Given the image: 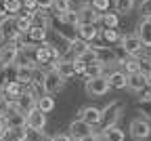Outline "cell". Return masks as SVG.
Listing matches in <instances>:
<instances>
[{
	"label": "cell",
	"instance_id": "obj_1",
	"mask_svg": "<svg viewBox=\"0 0 151 141\" xmlns=\"http://www.w3.org/2000/svg\"><path fill=\"white\" fill-rule=\"evenodd\" d=\"M120 44H122V51H124L128 57H141L143 51H145V47H143V42L139 40L137 34H126V36H122Z\"/></svg>",
	"mask_w": 151,
	"mask_h": 141
},
{
	"label": "cell",
	"instance_id": "obj_2",
	"mask_svg": "<svg viewBox=\"0 0 151 141\" xmlns=\"http://www.w3.org/2000/svg\"><path fill=\"white\" fill-rule=\"evenodd\" d=\"M122 105L118 103V101H113V103H109L105 110H101V114H103V118H101V126L103 129H109V126H116L118 122H120V118H122Z\"/></svg>",
	"mask_w": 151,
	"mask_h": 141
},
{
	"label": "cell",
	"instance_id": "obj_3",
	"mask_svg": "<svg viewBox=\"0 0 151 141\" xmlns=\"http://www.w3.org/2000/svg\"><path fill=\"white\" fill-rule=\"evenodd\" d=\"M128 131H130V137L134 139V141H145L151 135V124H149L147 118H134L130 122Z\"/></svg>",
	"mask_w": 151,
	"mask_h": 141
},
{
	"label": "cell",
	"instance_id": "obj_4",
	"mask_svg": "<svg viewBox=\"0 0 151 141\" xmlns=\"http://www.w3.org/2000/svg\"><path fill=\"white\" fill-rule=\"evenodd\" d=\"M109 89H111V86H109L107 76H99V78L86 80V93H88L90 97H103V95H107Z\"/></svg>",
	"mask_w": 151,
	"mask_h": 141
},
{
	"label": "cell",
	"instance_id": "obj_5",
	"mask_svg": "<svg viewBox=\"0 0 151 141\" xmlns=\"http://www.w3.org/2000/svg\"><path fill=\"white\" fill-rule=\"evenodd\" d=\"M65 84V80L57 74L55 70H46V78H44V91L46 95H55V93H59Z\"/></svg>",
	"mask_w": 151,
	"mask_h": 141
},
{
	"label": "cell",
	"instance_id": "obj_6",
	"mask_svg": "<svg viewBox=\"0 0 151 141\" xmlns=\"http://www.w3.org/2000/svg\"><path fill=\"white\" fill-rule=\"evenodd\" d=\"M92 133H94V131H92V126H90V124H86L82 118L73 120V122L69 124V137H71L73 141L84 139V137H88V135H92Z\"/></svg>",
	"mask_w": 151,
	"mask_h": 141
},
{
	"label": "cell",
	"instance_id": "obj_7",
	"mask_svg": "<svg viewBox=\"0 0 151 141\" xmlns=\"http://www.w3.org/2000/svg\"><path fill=\"white\" fill-rule=\"evenodd\" d=\"M15 108L19 110V112H21V114H32L34 110H38V101H36V99L29 95V93H21V95H19L17 99H15Z\"/></svg>",
	"mask_w": 151,
	"mask_h": 141
},
{
	"label": "cell",
	"instance_id": "obj_8",
	"mask_svg": "<svg viewBox=\"0 0 151 141\" xmlns=\"http://www.w3.org/2000/svg\"><path fill=\"white\" fill-rule=\"evenodd\" d=\"M50 70H55L63 80H69L71 76H76V72H73V61H71V59H63V57L59 59V61L50 63Z\"/></svg>",
	"mask_w": 151,
	"mask_h": 141
},
{
	"label": "cell",
	"instance_id": "obj_9",
	"mask_svg": "<svg viewBox=\"0 0 151 141\" xmlns=\"http://www.w3.org/2000/svg\"><path fill=\"white\" fill-rule=\"evenodd\" d=\"M4 122H6V129H21V126H27V124H25V114H21V112L15 108V101H13V108L9 110V114L4 116Z\"/></svg>",
	"mask_w": 151,
	"mask_h": 141
},
{
	"label": "cell",
	"instance_id": "obj_10",
	"mask_svg": "<svg viewBox=\"0 0 151 141\" xmlns=\"http://www.w3.org/2000/svg\"><path fill=\"white\" fill-rule=\"evenodd\" d=\"M80 118L84 120L86 124H90V126H99V124H101L103 114H101V110H99V108H94V105H86V108H82V110H80Z\"/></svg>",
	"mask_w": 151,
	"mask_h": 141
},
{
	"label": "cell",
	"instance_id": "obj_11",
	"mask_svg": "<svg viewBox=\"0 0 151 141\" xmlns=\"http://www.w3.org/2000/svg\"><path fill=\"white\" fill-rule=\"evenodd\" d=\"M0 36H2V40H6V42L15 40V36H19L17 25H15V17H4L2 21H0Z\"/></svg>",
	"mask_w": 151,
	"mask_h": 141
},
{
	"label": "cell",
	"instance_id": "obj_12",
	"mask_svg": "<svg viewBox=\"0 0 151 141\" xmlns=\"http://www.w3.org/2000/svg\"><path fill=\"white\" fill-rule=\"evenodd\" d=\"M137 36H139V40L143 42L145 49H151V17L141 19V23L137 28Z\"/></svg>",
	"mask_w": 151,
	"mask_h": 141
},
{
	"label": "cell",
	"instance_id": "obj_13",
	"mask_svg": "<svg viewBox=\"0 0 151 141\" xmlns=\"http://www.w3.org/2000/svg\"><path fill=\"white\" fill-rule=\"evenodd\" d=\"M25 124H27V129H34V131H44V126H46V114H42L40 110H34L32 114L25 116Z\"/></svg>",
	"mask_w": 151,
	"mask_h": 141
},
{
	"label": "cell",
	"instance_id": "obj_14",
	"mask_svg": "<svg viewBox=\"0 0 151 141\" xmlns=\"http://www.w3.org/2000/svg\"><path fill=\"white\" fill-rule=\"evenodd\" d=\"M76 32H78V38L80 40H84V42H92L94 38H99L101 36V32L97 30V25H92V23H80L78 28H76Z\"/></svg>",
	"mask_w": 151,
	"mask_h": 141
},
{
	"label": "cell",
	"instance_id": "obj_15",
	"mask_svg": "<svg viewBox=\"0 0 151 141\" xmlns=\"http://www.w3.org/2000/svg\"><path fill=\"white\" fill-rule=\"evenodd\" d=\"M34 13H29V11H23V13H19L17 17H15V25H17V32L19 34H23V36H27V32L32 30V25H34Z\"/></svg>",
	"mask_w": 151,
	"mask_h": 141
},
{
	"label": "cell",
	"instance_id": "obj_16",
	"mask_svg": "<svg viewBox=\"0 0 151 141\" xmlns=\"http://www.w3.org/2000/svg\"><path fill=\"white\" fill-rule=\"evenodd\" d=\"M107 80H109V86L111 89H128V76L122 72V70H113L111 74H107Z\"/></svg>",
	"mask_w": 151,
	"mask_h": 141
},
{
	"label": "cell",
	"instance_id": "obj_17",
	"mask_svg": "<svg viewBox=\"0 0 151 141\" xmlns=\"http://www.w3.org/2000/svg\"><path fill=\"white\" fill-rule=\"evenodd\" d=\"M122 72L126 76H132V74H141L143 72V65H141V57H126L122 59Z\"/></svg>",
	"mask_w": 151,
	"mask_h": 141
},
{
	"label": "cell",
	"instance_id": "obj_18",
	"mask_svg": "<svg viewBox=\"0 0 151 141\" xmlns=\"http://www.w3.org/2000/svg\"><path fill=\"white\" fill-rule=\"evenodd\" d=\"M149 84V80H147V76L141 72V74H132V76H128V89L132 91V93H141L145 86Z\"/></svg>",
	"mask_w": 151,
	"mask_h": 141
},
{
	"label": "cell",
	"instance_id": "obj_19",
	"mask_svg": "<svg viewBox=\"0 0 151 141\" xmlns=\"http://www.w3.org/2000/svg\"><path fill=\"white\" fill-rule=\"evenodd\" d=\"M78 13H80V23H92V25H97V21H101V13H97L90 4L82 7Z\"/></svg>",
	"mask_w": 151,
	"mask_h": 141
},
{
	"label": "cell",
	"instance_id": "obj_20",
	"mask_svg": "<svg viewBox=\"0 0 151 141\" xmlns=\"http://www.w3.org/2000/svg\"><path fill=\"white\" fill-rule=\"evenodd\" d=\"M2 91H4V99H9V101H15V99L23 93V84L17 82V80H9V82L2 86Z\"/></svg>",
	"mask_w": 151,
	"mask_h": 141
},
{
	"label": "cell",
	"instance_id": "obj_21",
	"mask_svg": "<svg viewBox=\"0 0 151 141\" xmlns=\"http://www.w3.org/2000/svg\"><path fill=\"white\" fill-rule=\"evenodd\" d=\"M57 21L59 23H65V25H69V28H78L80 25V13L78 11H67L65 15H57Z\"/></svg>",
	"mask_w": 151,
	"mask_h": 141
},
{
	"label": "cell",
	"instance_id": "obj_22",
	"mask_svg": "<svg viewBox=\"0 0 151 141\" xmlns=\"http://www.w3.org/2000/svg\"><path fill=\"white\" fill-rule=\"evenodd\" d=\"M101 23H103V30H118V25H120V15L107 11V13L101 15Z\"/></svg>",
	"mask_w": 151,
	"mask_h": 141
},
{
	"label": "cell",
	"instance_id": "obj_23",
	"mask_svg": "<svg viewBox=\"0 0 151 141\" xmlns=\"http://www.w3.org/2000/svg\"><path fill=\"white\" fill-rule=\"evenodd\" d=\"M46 34H48V30L38 28V25H32V30L27 32V40L34 42V44H42V42H46Z\"/></svg>",
	"mask_w": 151,
	"mask_h": 141
},
{
	"label": "cell",
	"instance_id": "obj_24",
	"mask_svg": "<svg viewBox=\"0 0 151 141\" xmlns=\"http://www.w3.org/2000/svg\"><path fill=\"white\" fill-rule=\"evenodd\" d=\"M99 76H105V65L101 61H94V63H88L86 65V70H84V78L86 80L99 78Z\"/></svg>",
	"mask_w": 151,
	"mask_h": 141
},
{
	"label": "cell",
	"instance_id": "obj_25",
	"mask_svg": "<svg viewBox=\"0 0 151 141\" xmlns=\"http://www.w3.org/2000/svg\"><path fill=\"white\" fill-rule=\"evenodd\" d=\"M101 133L105 135L107 141H126V133H124L118 124H116V126H109V129H103Z\"/></svg>",
	"mask_w": 151,
	"mask_h": 141
},
{
	"label": "cell",
	"instance_id": "obj_26",
	"mask_svg": "<svg viewBox=\"0 0 151 141\" xmlns=\"http://www.w3.org/2000/svg\"><path fill=\"white\" fill-rule=\"evenodd\" d=\"M88 47H90L88 42H84V40H80V38H76L73 42H69V51H67V53L76 59V57H80L82 53H86V51H88Z\"/></svg>",
	"mask_w": 151,
	"mask_h": 141
},
{
	"label": "cell",
	"instance_id": "obj_27",
	"mask_svg": "<svg viewBox=\"0 0 151 141\" xmlns=\"http://www.w3.org/2000/svg\"><path fill=\"white\" fill-rule=\"evenodd\" d=\"M34 25H38V28H44V30H48V25H50V17L46 15V11H42V9H36L34 11Z\"/></svg>",
	"mask_w": 151,
	"mask_h": 141
},
{
	"label": "cell",
	"instance_id": "obj_28",
	"mask_svg": "<svg viewBox=\"0 0 151 141\" xmlns=\"http://www.w3.org/2000/svg\"><path fill=\"white\" fill-rule=\"evenodd\" d=\"M32 72H34V68L17 65V82H21L23 86H27V84L32 82Z\"/></svg>",
	"mask_w": 151,
	"mask_h": 141
},
{
	"label": "cell",
	"instance_id": "obj_29",
	"mask_svg": "<svg viewBox=\"0 0 151 141\" xmlns=\"http://www.w3.org/2000/svg\"><path fill=\"white\" fill-rule=\"evenodd\" d=\"M2 4H4V11H6V15H11V17H17L19 13L23 11V4H21V0H2Z\"/></svg>",
	"mask_w": 151,
	"mask_h": 141
},
{
	"label": "cell",
	"instance_id": "obj_30",
	"mask_svg": "<svg viewBox=\"0 0 151 141\" xmlns=\"http://www.w3.org/2000/svg\"><path fill=\"white\" fill-rule=\"evenodd\" d=\"M38 110H40L42 114H50V112L55 110V99H52V95H44V97L38 99Z\"/></svg>",
	"mask_w": 151,
	"mask_h": 141
},
{
	"label": "cell",
	"instance_id": "obj_31",
	"mask_svg": "<svg viewBox=\"0 0 151 141\" xmlns=\"http://www.w3.org/2000/svg\"><path fill=\"white\" fill-rule=\"evenodd\" d=\"M137 7V0H116V13L118 15H128Z\"/></svg>",
	"mask_w": 151,
	"mask_h": 141
},
{
	"label": "cell",
	"instance_id": "obj_32",
	"mask_svg": "<svg viewBox=\"0 0 151 141\" xmlns=\"http://www.w3.org/2000/svg\"><path fill=\"white\" fill-rule=\"evenodd\" d=\"M76 59H80V61H84V63L88 65V63H94V61H99V53L94 51L92 47H88V51H86V53H82L80 57H76Z\"/></svg>",
	"mask_w": 151,
	"mask_h": 141
},
{
	"label": "cell",
	"instance_id": "obj_33",
	"mask_svg": "<svg viewBox=\"0 0 151 141\" xmlns=\"http://www.w3.org/2000/svg\"><path fill=\"white\" fill-rule=\"evenodd\" d=\"M52 9H55L57 15H65L67 11H71V0H55Z\"/></svg>",
	"mask_w": 151,
	"mask_h": 141
},
{
	"label": "cell",
	"instance_id": "obj_34",
	"mask_svg": "<svg viewBox=\"0 0 151 141\" xmlns=\"http://www.w3.org/2000/svg\"><path fill=\"white\" fill-rule=\"evenodd\" d=\"M101 36H103L105 42H109V44H116V42H120V40H122V36H120L118 30H103Z\"/></svg>",
	"mask_w": 151,
	"mask_h": 141
},
{
	"label": "cell",
	"instance_id": "obj_35",
	"mask_svg": "<svg viewBox=\"0 0 151 141\" xmlns=\"http://www.w3.org/2000/svg\"><path fill=\"white\" fill-rule=\"evenodd\" d=\"M88 2H90V7L94 9V11H97V13H107L109 11V7H111V0H88Z\"/></svg>",
	"mask_w": 151,
	"mask_h": 141
},
{
	"label": "cell",
	"instance_id": "obj_36",
	"mask_svg": "<svg viewBox=\"0 0 151 141\" xmlns=\"http://www.w3.org/2000/svg\"><path fill=\"white\" fill-rule=\"evenodd\" d=\"M25 141H50V137L44 135V131H34V129H27V137Z\"/></svg>",
	"mask_w": 151,
	"mask_h": 141
},
{
	"label": "cell",
	"instance_id": "obj_37",
	"mask_svg": "<svg viewBox=\"0 0 151 141\" xmlns=\"http://www.w3.org/2000/svg\"><path fill=\"white\" fill-rule=\"evenodd\" d=\"M44 78H46V70L34 68V72H32V82L34 84H44Z\"/></svg>",
	"mask_w": 151,
	"mask_h": 141
},
{
	"label": "cell",
	"instance_id": "obj_38",
	"mask_svg": "<svg viewBox=\"0 0 151 141\" xmlns=\"http://www.w3.org/2000/svg\"><path fill=\"white\" fill-rule=\"evenodd\" d=\"M139 13H141L143 19L145 17H151V0H143L141 7H139Z\"/></svg>",
	"mask_w": 151,
	"mask_h": 141
},
{
	"label": "cell",
	"instance_id": "obj_39",
	"mask_svg": "<svg viewBox=\"0 0 151 141\" xmlns=\"http://www.w3.org/2000/svg\"><path fill=\"white\" fill-rule=\"evenodd\" d=\"M11 108H13V101H9V99H4V97L0 99V118H4Z\"/></svg>",
	"mask_w": 151,
	"mask_h": 141
},
{
	"label": "cell",
	"instance_id": "obj_40",
	"mask_svg": "<svg viewBox=\"0 0 151 141\" xmlns=\"http://www.w3.org/2000/svg\"><path fill=\"white\" fill-rule=\"evenodd\" d=\"M9 131L15 135L17 141H25V137H27V126H21V129H9Z\"/></svg>",
	"mask_w": 151,
	"mask_h": 141
},
{
	"label": "cell",
	"instance_id": "obj_41",
	"mask_svg": "<svg viewBox=\"0 0 151 141\" xmlns=\"http://www.w3.org/2000/svg\"><path fill=\"white\" fill-rule=\"evenodd\" d=\"M139 101H151V84H147V86L139 93Z\"/></svg>",
	"mask_w": 151,
	"mask_h": 141
},
{
	"label": "cell",
	"instance_id": "obj_42",
	"mask_svg": "<svg viewBox=\"0 0 151 141\" xmlns=\"http://www.w3.org/2000/svg\"><path fill=\"white\" fill-rule=\"evenodd\" d=\"M139 110H141L147 118H151V101H139Z\"/></svg>",
	"mask_w": 151,
	"mask_h": 141
},
{
	"label": "cell",
	"instance_id": "obj_43",
	"mask_svg": "<svg viewBox=\"0 0 151 141\" xmlns=\"http://www.w3.org/2000/svg\"><path fill=\"white\" fill-rule=\"evenodd\" d=\"M84 70H86V63H84V61H80V59H73V72L84 76Z\"/></svg>",
	"mask_w": 151,
	"mask_h": 141
},
{
	"label": "cell",
	"instance_id": "obj_44",
	"mask_svg": "<svg viewBox=\"0 0 151 141\" xmlns=\"http://www.w3.org/2000/svg\"><path fill=\"white\" fill-rule=\"evenodd\" d=\"M21 4H23V9H25V11H29V13H34V11L38 9L36 0H21Z\"/></svg>",
	"mask_w": 151,
	"mask_h": 141
},
{
	"label": "cell",
	"instance_id": "obj_45",
	"mask_svg": "<svg viewBox=\"0 0 151 141\" xmlns=\"http://www.w3.org/2000/svg\"><path fill=\"white\" fill-rule=\"evenodd\" d=\"M52 2H55V0H36L38 9H42V11H48V9H52Z\"/></svg>",
	"mask_w": 151,
	"mask_h": 141
},
{
	"label": "cell",
	"instance_id": "obj_46",
	"mask_svg": "<svg viewBox=\"0 0 151 141\" xmlns=\"http://www.w3.org/2000/svg\"><path fill=\"white\" fill-rule=\"evenodd\" d=\"M50 141H73V139L69 137V133H57L50 137Z\"/></svg>",
	"mask_w": 151,
	"mask_h": 141
},
{
	"label": "cell",
	"instance_id": "obj_47",
	"mask_svg": "<svg viewBox=\"0 0 151 141\" xmlns=\"http://www.w3.org/2000/svg\"><path fill=\"white\" fill-rule=\"evenodd\" d=\"M0 141H17V139H15V135H13V133H11L9 129H6V131H4L2 135H0Z\"/></svg>",
	"mask_w": 151,
	"mask_h": 141
},
{
	"label": "cell",
	"instance_id": "obj_48",
	"mask_svg": "<svg viewBox=\"0 0 151 141\" xmlns=\"http://www.w3.org/2000/svg\"><path fill=\"white\" fill-rule=\"evenodd\" d=\"M4 17H11V15H6V11H4V4H2V0H0V21H2Z\"/></svg>",
	"mask_w": 151,
	"mask_h": 141
},
{
	"label": "cell",
	"instance_id": "obj_49",
	"mask_svg": "<svg viewBox=\"0 0 151 141\" xmlns=\"http://www.w3.org/2000/svg\"><path fill=\"white\" fill-rule=\"evenodd\" d=\"M94 141H107L103 133H94Z\"/></svg>",
	"mask_w": 151,
	"mask_h": 141
},
{
	"label": "cell",
	"instance_id": "obj_50",
	"mask_svg": "<svg viewBox=\"0 0 151 141\" xmlns=\"http://www.w3.org/2000/svg\"><path fill=\"white\" fill-rule=\"evenodd\" d=\"M6 131V122H4V118H0V135H2Z\"/></svg>",
	"mask_w": 151,
	"mask_h": 141
},
{
	"label": "cell",
	"instance_id": "obj_51",
	"mask_svg": "<svg viewBox=\"0 0 151 141\" xmlns=\"http://www.w3.org/2000/svg\"><path fill=\"white\" fill-rule=\"evenodd\" d=\"M78 141H94V133L88 135V137H84V139H78Z\"/></svg>",
	"mask_w": 151,
	"mask_h": 141
},
{
	"label": "cell",
	"instance_id": "obj_52",
	"mask_svg": "<svg viewBox=\"0 0 151 141\" xmlns=\"http://www.w3.org/2000/svg\"><path fill=\"white\" fill-rule=\"evenodd\" d=\"M4 97V91H2V84H0V99H2Z\"/></svg>",
	"mask_w": 151,
	"mask_h": 141
},
{
	"label": "cell",
	"instance_id": "obj_53",
	"mask_svg": "<svg viewBox=\"0 0 151 141\" xmlns=\"http://www.w3.org/2000/svg\"><path fill=\"white\" fill-rule=\"evenodd\" d=\"M73 2H88V0H73Z\"/></svg>",
	"mask_w": 151,
	"mask_h": 141
},
{
	"label": "cell",
	"instance_id": "obj_54",
	"mask_svg": "<svg viewBox=\"0 0 151 141\" xmlns=\"http://www.w3.org/2000/svg\"><path fill=\"white\" fill-rule=\"evenodd\" d=\"M0 40H2V36H0Z\"/></svg>",
	"mask_w": 151,
	"mask_h": 141
},
{
	"label": "cell",
	"instance_id": "obj_55",
	"mask_svg": "<svg viewBox=\"0 0 151 141\" xmlns=\"http://www.w3.org/2000/svg\"><path fill=\"white\" fill-rule=\"evenodd\" d=\"M149 76H151V74H149Z\"/></svg>",
	"mask_w": 151,
	"mask_h": 141
}]
</instances>
